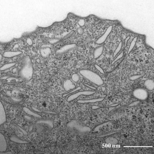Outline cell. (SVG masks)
Wrapping results in <instances>:
<instances>
[{
  "label": "cell",
  "mask_w": 154,
  "mask_h": 154,
  "mask_svg": "<svg viewBox=\"0 0 154 154\" xmlns=\"http://www.w3.org/2000/svg\"><path fill=\"white\" fill-rule=\"evenodd\" d=\"M72 79L75 82H77L80 80V76L78 74H74L72 76Z\"/></svg>",
  "instance_id": "obj_21"
},
{
  "label": "cell",
  "mask_w": 154,
  "mask_h": 154,
  "mask_svg": "<svg viewBox=\"0 0 154 154\" xmlns=\"http://www.w3.org/2000/svg\"><path fill=\"white\" fill-rule=\"evenodd\" d=\"M95 92V91H84L77 92L74 94L71 95L67 99V101H72L81 95H92Z\"/></svg>",
  "instance_id": "obj_4"
},
{
  "label": "cell",
  "mask_w": 154,
  "mask_h": 154,
  "mask_svg": "<svg viewBox=\"0 0 154 154\" xmlns=\"http://www.w3.org/2000/svg\"><path fill=\"white\" fill-rule=\"evenodd\" d=\"M113 26L111 25L108 27L104 33L95 42L96 44L98 45L102 44L105 41L109 35L110 34L113 29Z\"/></svg>",
  "instance_id": "obj_5"
},
{
  "label": "cell",
  "mask_w": 154,
  "mask_h": 154,
  "mask_svg": "<svg viewBox=\"0 0 154 154\" xmlns=\"http://www.w3.org/2000/svg\"><path fill=\"white\" fill-rule=\"evenodd\" d=\"M94 66L95 67V68L97 70H98L100 72V73H101L102 74H104V71L102 69V68L100 66H99L97 64H94Z\"/></svg>",
  "instance_id": "obj_26"
},
{
  "label": "cell",
  "mask_w": 154,
  "mask_h": 154,
  "mask_svg": "<svg viewBox=\"0 0 154 154\" xmlns=\"http://www.w3.org/2000/svg\"><path fill=\"white\" fill-rule=\"evenodd\" d=\"M83 84H84V85H85V86H87V87H89V88H90V89H93V90H95V89H96V88H95V87H93V86H90V85H88V84H86V83H84Z\"/></svg>",
  "instance_id": "obj_30"
},
{
  "label": "cell",
  "mask_w": 154,
  "mask_h": 154,
  "mask_svg": "<svg viewBox=\"0 0 154 154\" xmlns=\"http://www.w3.org/2000/svg\"><path fill=\"white\" fill-rule=\"evenodd\" d=\"M104 99V98H101L87 100H79L77 102L79 103H94L102 101Z\"/></svg>",
  "instance_id": "obj_11"
},
{
  "label": "cell",
  "mask_w": 154,
  "mask_h": 154,
  "mask_svg": "<svg viewBox=\"0 0 154 154\" xmlns=\"http://www.w3.org/2000/svg\"><path fill=\"white\" fill-rule=\"evenodd\" d=\"M82 89V88H81V87H78L77 88H76V89H73V90H72V91H70V92H68V93H66V94H63V97H65V96H66L67 95H68V94H71V93H73L74 92H76V91H78V90H80V89Z\"/></svg>",
  "instance_id": "obj_23"
},
{
  "label": "cell",
  "mask_w": 154,
  "mask_h": 154,
  "mask_svg": "<svg viewBox=\"0 0 154 154\" xmlns=\"http://www.w3.org/2000/svg\"><path fill=\"white\" fill-rule=\"evenodd\" d=\"M16 64L15 63H7L3 65L0 68V71H3L6 70L14 66Z\"/></svg>",
  "instance_id": "obj_18"
},
{
  "label": "cell",
  "mask_w": 154,
  "mask_h": 154,
  "mask_svg": "<svg viewBox=\"0 0 154 154\" xmlns=\"http://www.w3.org/2000/svg\"><path fill=\"white\" fill-rule=\"evenodd\" d=\"M0 124L2 125L6 122V117L5 109L1 102H0Z\"/></svg>",
  "instance_id": "obj_9"
},
{
  "label": "cell",
  "mask_w": 154,
  "mask_h": 154,
  "mask_svg": "<svg viewBox=\"0 0 154 154\" xmlns=\"http://www.w3.org/2000/svg\"><path fill=\"white\" fill-rule=\"evenodd\" d=\"M77 32L80 35H82L84 33V29L81 27H79L77 29Z\"/></svg>",
  "instance_id": "obj_28"
},
{
  "label": "cell",
  "mask_w": 154,
  "mask_h": 154,
  "mask_svg": "<svg viewBox=\"0 0 154 154\" xmlns=\"http://www.w3.org/2000/svg\"><path fill=\"white\" fill-rule=\"evenodd\" d=\"M145 75L144 74H142L136 75H134L132 76L131 77H130V79L132 80V81H134L142 77Z\"/></svg>",
  "instance_id": "obj_22"
},
{
  "label": "cell",
  "mask_w": 154,
  "mask_h": 154,
  "mask_svg": "<svg viewBox=\"0 0 154 154\" xmlns=\"http://www.w3.org/2000/svg\"><path fill=\"white\" fill-rule=\"evenodd\" d=\"M22 53L21 51H6L3 54V56L6 58H12L20 55Z\"/></svg>",
  "instance_id": "obj_10"
},
{
  "label": "cell",
  "mask_w": 154,
  "mask_h": 154,
  "mask_svg": "<svg viewBox=\"0 0 154 154\" xmlns=\"http://www.w3.org/2000/svg\"><path fill=\"white\" fill-rule=\"evenodd\" d=\"M10 139L12 141L18 143L22 144L28 143L27 141L22 140L15 135L12 136L10 137Z\"/></svg>",
  "instance_id": "obj_14"
},
{
  "label": "cell",
  "mask_w": 154,
  "mask_h": 154,
  "mask_svg": "<svg viewBox=\"0 0 154 154\" xmlns=\"http://www.w3.org/2000/svg\"><path fill=\"white\" fill-rule=\"evenodd\" d=\"M51 52V50L49 48H46V49H43V55H49Z\"/></svg>",
  "instance_id": "obj_25"
},
{
  "label": "cell",
  "mask_w": 154,
  "mask_h": 154,
  "mask_svg": "<svg viewBox=\"0 0 154 154\" xmlns=\"http://www.w3.org/2000/svg\"><path fill=\"white\" fill-rule=\"evenodd\" d=\"M7 143L5 136L1 133L0 134V151L5 152L7 150Z\"/></svg>",
  "instance_id": "obj_7"
},
{
  "label": "cell",
  "mask_w": 154,
  "mask_h": 154,
  "mask_svg": "<svg viewBox=\"0 0 154 154\" xmlns=\"http://www.w3.org/2000/svg\"><path fill=\"white\" fill-rule=\"evenodd\" d=\"M23 110L26 113L28 114L29 115H31L32 116L34 117H41V116H40V115L32 111L29 109L27 108V107H23Z\"/></svg>",
  "instance_id": "obj_16"
},
{
  "label": "cell",
  "mask_w": 154,
  "mask_h": 154,
  "mask_svg": "<svg viewBox=\"0 0 154 154\" xmlns=\"http://www.w3.org/2000/svg\"><path fill=\"white\" fill-rule=\"evenodd\" d=\"M137 37L136 36L133 39V40H132L131 44H130L129 49H128V54H129V53H130V52H131V51L132 50V49H133V48H134V46H135L136 42L137 41Z\"/></svg>",
  "instance_id": "obj_17"
},
{
  "label": "cell",
  "mask_w": 154,
  "mask_h": 154,
  "mask_svg": "<svg viewBox=\"0 0 154 154\" xmlns=\"http://www.w3.org/2000/svg\"><path fill=\"white\" fill-rule=\"evenodd\" d=\"M145 85L148 90L150 91L152 90L154 88V81L151 79L147 80L145 82Z\"/></svg>",
  "instance_id": "obj_13"
},
{
  "label": "cell",
  "mask_w": 154,
  "mask_h": 154,
  "mask_svg": "<svg viewBox=\"0 0 154 154\" xmlns=\"http://www.w3.org/2000/svg\"><path fill=\"white\" fill-rule=\"evenodd\" d=\"M122 41L120 42L119 44L118 45V46L116 49L115 50V52L113 53V56L114 57H116V56L118 53V52H120V50H121L122 48Z\"/></svg>",
  "instance_id": "obj_20"
},
{
  "label": "cell",
  "mask_w": 154,
  "mask_h": 154,
  "mask_svg": "<svg viewBox=\"0 0 154 154\" xmlns=\"http://www.w3.org/2000/svg\"><path fill=\"white\" fill-rule=\"evenodd\" d=\"M100 108V107L97 106H93L92 107V109H97L99 108Z\"/></svg>",
  "instance_id": "obj_32"
},
{
  "label": "cell",
  "mask_w": 154,
  "mask_h": 154,
  "mask_svg": "<svg viewBox=\"0 0 154 154\" xmlns=\"http://www.w3.org/2000/svg\"><path fill=\"white\" fill-rule=\"evenodd\" d=\"M133 94L135 98L141 100H145L148 96L147 91L142 88H138L135 89L133 91Z\"/></svg>",
  "instance_id": "obj_3"
},
{
  "label": "cell",
  "mask_w": 154,
  "mask_h": 154,
  "mask_svg": "<svg viewBox=\"0 0 154 154\" xmlns=\"http://www.w3.org/2000/svg\"><path fill=\"white\" fill-rule=\"evenodd\" d=\"M38 124H41V123H43V124H47L48 125L50 126L51 128H52L53 127V123L51 121H49V120H41V121H38L37 122Z\"/></svg>",
  "instance_id": "obj_19"
},
{
  "label": "cell",
  "mask_w": 154,
  "mask_h": 154,
  "mask_svg": "<svg viewBox=\"0 0 154 154\" xmlns=\"http://www.w3.org/2000/svg\"><path fill=\"white\" fill-rule=\"evenodd\" d=\"M80 74L98 86L103 85V80L98 75L88 69H82L80 71Z\"/></svg>",
  "instance_id": "obj_1"
},
{
  "label": "cell",
  "mask_w": 154,
  "mask_h": 154,
  "mask_svg": "<svg viewBox=\"0 0 154 154\" xmlns=\"http://www.w3.org/2000/svg\"><path fill=\"white\" fill-rule=\"evenodd\" d=\"M105 142L108 144L112 145L116 144L118 143L117 139L113 137H108L106 139Z\"/></svg>",
  "instance_id": "obj_15"
},
{
  "label": "cell",
  "mask_w": 154,
  "mask_h": 154,
  "mask_svg": "<svg viewBox=\"0 0 154 154\" xmlns=\"http://www.w3.org/2000/svg\"><path fill=\"white\" fill-rule=\"evenodd\" d=\"M77 45L75 44H68L65 45L57 50L56 53L57 54H62L76 48Z\"/></svg>",
  "instance_id": "obj_6"
},
{
  "label": "cell",
  "mask_w": 154,
  "mask_h": 154,
  "mask_svg": "<svg viewBox=\"0 0 154 154\" xmlns=\"http://www.w3.org/2000/svg\"><path fill=\"white\" fill-rule=\"evenodd\" d=\"M103 50V46H100L96 48L93 53L94 58L96 59L100 57L102 54Z\"/></svg>",
  "instance_id": "obj_12"
},
{
  "label": "cell",
  "mask_w": 154,
  "mask_h": 154,
  "mask_svg": "<svg viewBox=\"0 0 154 154\" xmlns=\"http://www.w3.org/2000/svg\"><path fill=\"white\" fill-rule=\"evenodd\" d=\"M78 24L81 27L84 26L85 24V19L83 18H81L78 21Z\"/></svg>",
  "instance_id": "obj_27"
},
{
  "label": "cell",
  "mask_w": 154,
  "mask_h": 154,
  "mask_svg": "<svg viewBox=\"0 0 154 154\" xmlns=\"http://www.w3.org/2000/svg\"><path fill=\"white\" fill-rule=\"evenodd\" d=\"M0 154H12V153L10 152H5L3 153H1Z\"/></svg>",
  "instance_id": "obj_33"
},
{
  "label": "cell",
  "mask_w": 154,
  "mask_h": 154,
  "mask_svg": "<svg viewBox=\"0 0 154 154\" xmlns=\"http://www.w3.org/2000/svg\"><path fill=\"white\" fill-rule=\"evenodd\" d=\"M75 87V86L70 80H66L63 83V88L66 91H69L74 89Z\"/></svg>",
  "instance_id": "obj_8"
},
{
  "label": "cell",
  "mask_w": 154,
  "mask_h": 154,
  "mask_svg": "<svg viewBox=\"0 0 154 154\" xmlns=\"http://www.w3.org/2000/svg\"><path fill=\"white\" fill-rule=\"evenodd\" d=\"M130 36H128L127 37V38H126V39H125V47H126V45H127V41H128V40H129V39H130Z\"/></svg>",
  "instance_id": "obj_31"
},
{
  "label": "cell",
  "mask_w": 154,
  "mask_h": 154,
  "mask_svg": "<svg viewBox=\"0 0 154 154\" xmlns=\"http://www.w3.org/2000/svg\"><path fill=\"white\" fill-rule=\"evenodd\" d=\"M26 43L29 45H32L33 44V42L32 40L30 38H28L26 40Z\"/></svg>",
  "instance_id": "obj_29"
},
{
  "label": "cell",
  "mask_w": 154,
  "mask_h": 154,
  "mask_svg": "<svg viewBox=\"0 0 154 154\" xmlns=\"http://www.w3.org/2000/svg\"><path fill=\"white\" fill-rule=\"evenodd\" d=\"M123 55H124L123 52H121V53L120 54V55H118V56H117V58H116L115 59L113 60V61H112V65L115 62H116L117 61V60H118V59L122 58V57H123Z\"/></svg>",
  "instance_id": "obj_24"
},
{
  "label": "cell",
  "mask_w": 154,
  "mask_h": 154,
  "mask_svg": "<svg viewBox=\"0 0 154 154\" xmlns=\"http://www.w3.org/2000/svg\"><path fill=\"white\" fill-rule=\"evenodd\" d=\"M33 74L32 65L30 62H27L24 65L21 71L22 76L27 80L31 79Z\"/></svg>",
  "instance_id": "obj_2"
}]
</instances>
